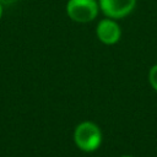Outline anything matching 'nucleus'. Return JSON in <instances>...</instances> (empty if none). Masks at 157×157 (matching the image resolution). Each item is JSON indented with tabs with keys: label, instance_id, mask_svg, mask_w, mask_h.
<instances>
[{
	"label": "nucleus",
	"instance_id": "3",
	"mask_svg": "<svg viewBox=\"0 0 157 157\" xmlns=\"http://www.w3.org/2000/svg\"><path fill=\"white\" fill-rule=\"evenodd\" d=\"M136 5V0H99L103 13L110 18H123L128 16Z\"/></svg>",
	"mask_w": 157,
	"mask_h": 157
},
{
	"label": "nucleus",
	"instance_id": "7",
	"mask_svg": "<svg viewBox=\"0 0 157 157\" xmlns=\"http://www.w3.org/2000/svg\"><path fill=\"white\" fill-rule=\"evenodd\" d=\"M1 15H2V5L0 2V17H1Z\"/></svg>",
	"mask_w": 157,
	"mask_h": 157
},
{
	"label": "nucleus",
	"instance_id": "4",
	"mask_svg": "<svg viewBox=\"0 0 157 157\" xmlns=\"http://www.w3.org/2000/svg\"><path fill=\"white\" fill-rule=\"evenodd\" d=\"M120 27L112 20H102L97 26V37L104 44H115L120 39Z\"/></svg>",
	"mask_w": 157,
	"mask_h": 157
},
{
	"label": "nucleus",
	"instance_id": "8",
	"mask_svg": "<svg viewBox=\"0 0 157 157\" xmlns=\"http://www.w3.org/2000/svg\"><path fill=\"white\" fill-rule=\"evenodd\" d=\"M121 157H131V156H121Z\"/></svg>",
	"mask_w": 157,
	"mask_h": 157
},
{
	"label": "nucleus",
	"instance_id": "5",
	"mask_svg": "<svg viewBox=\"0 0 157 157\" xmlns=\"http://www.w3.org/2000/svg\"><path fill=\"white\" fill-rule=\"evenodd\" d=\"M148 78H150V83L151 86L157 91V65L152 66L148 74Z\"/></svg>",
	"mask_w": 157,
	"mask_h": 157
},
{
	"label": "nucleus",
	"instance_id": "6",
	"mask_svg": "<svg viewBox=\"0 0 157 157\" xmlns=\"http://www.w3.org/2000/svg\"><path fill=\"white\" fill-rule=\"evenodd\" d=\"M16 1H17V0H0L1 5H11V4L16 2Z\"/></svg>",
	"mask_w": 157,
	"mask_h": 157
},
{
	"label": "nucleus",
	"instance_id": "1",
	"mask_svg": "<svg viewBox=\"0 0 157 157\" xmlns=\"http://www.w3.org/2000/svg\"><path fill=\"white\" fill-rule=\"evenodd\" d=\"M75 144L82 151L91 152L99 147L102 141V134L98 126L91 121H83L77 125L74 134Z\"/></svg>",
	"mask_w": 157,
	"mask_h": 157
},
{
	"label": "nucleus",
	"instance_id": "2",
	"mask_svg": "<svg viewBox=\"0 0 157 157\" xmlns=\"http://www.w3.org/2000/svg\"><path fill=\"white\" fill-rule=\"evenodd\" d=\"M98 6L96 0H69L66 4V12L72 21L86 23L96 18Z\"/></svg>",
	"mask_w": 157,
	"mask_h": 157
}]
</instances>
